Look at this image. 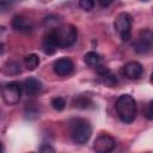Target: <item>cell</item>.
Instances as JSON below:
<instances>
[{"mask_svg":"<svg viewBox=\"0 0 153 153\" xmlns=\"http://www.w3.org/2000/svg\"><path fill=\"white\" fill-rule=\"evenodd\" d=\"M92 134V127L88 121L84 118H75L69 123V135L75 143H86Z\"/></svg>","mask_w":153,"mask_h":153,"instance_id":"obj_1","label":"cell"},{"mask_svg":"<svg viewBox=\"0 0 153 153\" xmlns=\"http://www.w3.org/2000/svg\"><path fill=\"white\" fill-rule=\"evenodd\" d=\"M116 110L122 122L130 123L136 117V102L130 94H122L116 100Z\"/></svg>","mask_w":153,"mask_h":153,"instance_id":"obj_2","label":"cell"},{"mask_svg":"<svg viewBox=\"0 0 153 153\" xmlns=\"http://www.w3.org/2000/svg\"><path fill=\"white\" fill-rule=\"evenodd\" d=\"M51 33L59 45V48H66L73 45L78 38V30L71 24H65L51 30Z\"/></svg>","mask_w":153,"mask_h":153,"instance_id":"obj_3","label":"cell"},{"mask_svg":"<svg viewBox=\"0 0 153 153\" xmlns=\"http://www.w3.org/2000/svg\"><path fill=\"white\" fill-rule=\"evenodd\" d=\"M114 27L120 33V36L123 41H128L131 35V17H130V14H128L126 12L120 13L114 22Z\"/></svg>","mask_w":153,"mask_h":153,"instance_id":"obj_4","label":"cell"},{"mask_svg":"<svg viewBox=\"0 0 153 153\" xmlns=\"http://www.w3.org/2000/svg\"><path fill=\"white\" fill-rule=\"evenodd\" d=\"M22 97V85L17 81L6 84L2 87V99L7 105H16Z\"/></svg>","mask_w":153,"mask_h":153,"instance_id":"obj_5","label":"cell"},{"mask_svg":"<svg viewBox=\"0 0 153 153\" xmlns=\"http://www.w3.org/2000/svg\"><path fill=\"white\" fill-rule=\"evenodd\" d=\"M153 45V31L143 30L134 43V49L139 54H146L151 50Z\"/></svg>","mask_w":153,"mask_h":153,"instance_id":"obj_6","label":"cell"},{"mask_svg":"<svg viewBox=\"0 0 153 153\" xmlns=\"http://www.w3.org/2000/svg\"><path fill=\"white\" fill-rule=\"evenodd\" d=\"M116 146V141L109 134H100L93 142V149L99 153L111 152Z\"/></svg>","mask_w":153,"mask_h":153,"instance_id":"obj_7","label":"cell"},{"mask_svg":"<svg viewBox=\"0 0 153 153\" xmlns=\"http://www.w3.org/2000/svg\"><path fill=\"white\" fill-rule=\"evenodd\" d=\"M53 68H54V72L57 74V75H61V76H67L69 74H72L73 69H74V63L71 59L68 57H61V59H57L54 65H53Z\"/></svg>","mask_w":153,"mask_h":153,"instance_id":"obj_8","label":"cell"},{"mask_svg":"<svg viewBox=\"0 0 153 153\" xmlns=\"http://www.w3.org/2000/svg\"><path fill=\"white\" fill-rule=\"evenodd\" d=\"M142 73H143V67L137 61H129L123 67V74L130 80L139 79L142 75Z\"/></svg>","mask_w":153,"mask_h":153,"instance_id":"obj_9","label":"cell"},{"mask_svg":"<svg viewBox=\"0 0 153 153\" xmlns=\"http://www.w3.org/2000/svg\"><path fill=\"white\" fill-rule=\"evenodd\" d=\"M12 27L17 31L29 32V31L32 30L33 25H32L31 20H29L24 16H14L13 19H12Z\"/></svg>","mask_w":153,"mask_h":153,"instance_id":"obj_10","label":"cell"},{"mask_svg":"<svg viewBox=\"0 0 153 153\" xmlns=\"http://www.w3.org/2000/svg\"><path fill=\"white\" fill-rule=\"evenodd\" d=\"M96 68H97V73L99 74L102 81H103L106 86L112 87V86H115V85L117 84V79H116L115 74H112L111 71H110L108 67H105V66H103V65H99V66L96 67Z\"/></svg>","mask_w":153,"mask_h":153,"instance_id":"obj_11","label":"cell"},{"mask_svg":"<svg viewBox=\"0 0 153 153\" xmlns=\"http://www.w3.org/2000/svg\"><path fill=\"white\" fill-rule=\"evenodd\" d=\"M23 88L27 96H35L41 92L42 90V82L36 78H29L24 81Z\"/></svg>","mask_w":153,"mask_h":153,"instance_id":"obj_12","label":"cell"},{"mask_svg":"<svg viewBox=\"0 0 153 153\" xmlns=\"http://www.w3.org/2000/svg\"><path fill=\"white\" fill-rule=\"evenodd\" d=\"M42 48H43V51L45 54H48V55H53L56 51V49L59 48V45H57V43H56L51 31L44 37L43 43H42Z\"/></svg>","mask_w":153,"mask_h":153,"instance_id":"obj_13","label":"cell"},{"mask_svg":"<svg viewBox=\"0 0 153 153\" xmlns=\"http://www.w3.org/2000/svg\"><path fill=\"white\" fill-rule=\"evenodd\" d=\"M73 105L75 108H79V109H88V108L93 106V102L88 96L81 94V96H78L73 99Z\"/></svg>","mask_w":153,"mask_h":153,"instance_id":"obj_14","label":"cell"},{"mask_svg":"<svg viewBox=\"0 0 153 153\" xmlns=\"http://www.w3.org/2000/svg\"><path fill=\"white\" fill-rule=\"evenodd\" d=\"M84 61H85V63L87 65V66H90V67H98L99 65H102L100 62H102V60H100V56L96 53V51H88V53H86L85 54V56H84Z\"/></svg>","mask_w":153,"mask_h":153,"instance_id":"obj_15","label":"cell"},{"mask_svg":"<svg viewBox=\"0 0 153 153\" xmlns=\"http://www.w3.org/2000/svg\"><path fill=\"white\" fill-rule=\"evenodd\" d=\"M22 72L20 69V63L17 61H8L4 66V73L7 75H17Z\"/></svg>","mask_w":153,"mask_h":153,"instance_id":"obj_16","label":"cell"},{"mask_svg":"<svg viewBox=\"0 0 153 153\" xmlns=\"http://www.w3.org/2000/svg\"><path fill=\"white\" fill-rule=\"evenodd\" d=\"M24 65H25L27 71H33V69H36L38 67L39 59H38V56L36 54H30L24 59Z\"/></svg>","mask_w":153,"mask_h":153,"instance_id":"obj_17","label":"cell"},{"mask_svg":"<svg viewBox=\"0 0 153 153\" xmlns=\"http://www.w3.org/2000/svg\"><path fill=\"white\" fill-rule=\"evenodd\" d=\"M51 106H53L55 110L61 111V110H63L65 106H66V100H65L62 97H55V98H53V100H51Z\"/></svg>","mask_w":153,"mask_h":153,"instance_id":"obj_18","label":"cell"},{"mask_svg":"<svg viewBox=\"0 0 153 153\" xmlns=\"http://www.w3.org/2000/svg\"><path fill=\"white\" fill-rule=\"evenodd\" d=\"M79 6L84 11H91L94 7V1L93 0H79Z\"/></svg>","mask_w":153,"mask_h":153,"instance_id":"obj_19","label":"cell"},{"mask_svg":"<svg viewBox=\"0 0 153 153\" xmlns=\"http://www.w3.org/2000/svg\"><path fill=\"white\" fill-rule=\"evenodd\" d=\"M145 115H146V117H147V118L153 120V100H152V102H149V104L147 105L146 111H145Z\"/></svg>","mask_w":153,"mask_h":153,"instance_id":"obj_20","label":"cell"},{"mask_svg":"<svg viewBox=\"0 0 153 153\" xmlns=\"http://www.w3.org/2000/svg\"><path fill=\"white\" fill-rule=\"evenodd\" d=\"M38 109L37 108H35V106H31V105H29L27 108H26V115L29 116V117H31V115H33L35 117H37L38 116Z\"/></svg>","mask_w":153,"mask_h":153,"instance_id":"obj_21","label":"cell"},{"mask_svg":"<svg viewBox=\"0 0 153 153\" xmlns=\"http://www.w3.org/2000/svg\"><path fill=\"white\" fill-rule=\"evenodd\" d=\"M39 151L41 152H50V153H53V152H55V149L50 146V145H48V143H44V145H42L41 146V148H39Z\"/></svg>","mask_w":153,"mask_h":153,"instance_id":"obj_22","label":"cell"},{"mask_svg":"<svg viewBox=\"0 0 153 153\" xmlns=\"http://www.w3.org/2000/svg\"><path fill=\"white\" fill-rule=\"evenodd\" d=\"M97 1H98L100 7H108L114 2V0H97Z\"/></svg>","mask_w":153,"mask_h":153,"instance_id":"obj_23","label":"cell"},{"mask_svg":"<svg viewBox=\"0 0 153 153\" xmlns=\"http://www.w3.org/2000/svg\"><path fill=\"white\" fill-rule=\"evenodd\" d=\"M151 82L153 84V73H152V75H151Z\"/></svg>","mask_w":153,"mask_h":153,"instance_id":"obj_24","label":"cell"},{"mask_svg":"<svg viewBox=\"0 0 153 153\" xmlns=\"http://www.w3.org/2000/svg\"><path fill=\"white\" fill-rule=\"evenodd\" d=\"M142 1H147V0H142Z\"/></svg>","mask_w":153,"mask_h":153,"instance_id":"obj_25","label":"cell"}]
</instances>
